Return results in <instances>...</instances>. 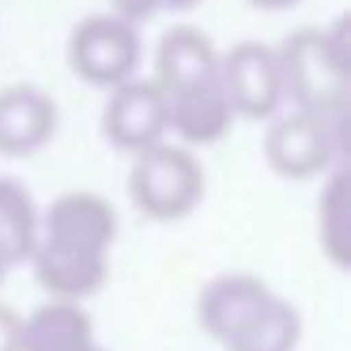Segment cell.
<instances>
[{"mask_svg": "<svg viewBox=\"0 0 351 351\" xmlns=\"http://www.w3.org/2000/svg\"><path fill=\"white\" fill-rule=\"evenodd\" d=\"M280 80L283 99L298 110H332L348 102V19L332 27H302L280 49Z\"/></svg>", "mask_w": 351, "mask_h": 351, "instance_id": "1", "label": "cell"}, {"mask_svg": "<svg viewBox=\"0 0 351 351\" xmlns=\"http://www.w3.org/2000/svg\"><path fill=\"white\" fill-rule=\"evenodd\" d=\"M348 155V102L332 110H298L268 129L265 136V159L276 174L291 182L328 170Z\"/></svg>", "mask_w": 351, "mask_h": 351, "instance_id": "2", "label": "cell"}, {"mask_svg": "<svg viewBox=\"0 0 351 351\" xmlns=\"http://www.w3.org/2000/svg\"><path fill=\"white\" fill-rule=\"evenodd\" d=\"M129 197L147 219H182L204 197V170L185 147L152 144L136 152L129 170Z\"/></svg>", "mask_w": 351, "mask_h": 351, "instance_id": "3", "label": "cell"}, {"mask_svg": "<svg viewBox=\"0 0 351 351\" xmlns=\"http://www.w3.org/2000/svg\"><path fill=\"white\" fill-rule=\"evenodd\" d=\"M69 64L80 80L95 87H117L140 69V38L136 23L121 16H91L72 31Z\"/></svg>", "mask_w": 351, "mask_h": 351, "instance_id": "4", "label": "cell"}, {"mask_svg": "<svg viewBox=\"0 0 351 351\" xmlns=\"http://www.w3.org/2000/svg\"><path fill=\"white\" fill-rule=\"evenodd\" d=\"M219 84L230 99L234 117L261 121V117H272L283 102L276 49L261 42H238L219 57Z\"/></svg>", "mask_w": 351, "mask_h": 351, "instance_id": "5", "label": "cell"}, {"mask_svg": "<svg viewBox=\"0 0 351 351\" xmlns=\"http://www.w3.org/2000/svg\"><path fill=\"white\" fill-rule=\"evenodd\" d=\"M102 132L121 152H144L167 136V95L155 80L129 76L110 87V102L102 110Z\"/></svg>", "mask_w": 351, "mask_h": 351, "instance_id": "6", "label": "cell"}, {"mask_svg": "<svg viewBox=\"0 0 351 351\" xmlns=\"http://www.w3.org/2000/svg\"><path fill=\"white\" fill-rule=\"evenodd\" d=\"M162 95H167V132H174L185 144H197V147L215 144L234 125V110H230V99L219 84V72L212 80H200V84L162 91Z\"/></svg>", "mask_w": 351, "mask_h": 351, "instance_id": "7", "label": "cell"}, {"mask_svg": "<svg viewBox=\"0 0 351 351\" xmlns=\"http://www.w3.org/2000/svg\"><path fill=\"white\" fill-rule=\"evenodd\" d=\"M42 238L76 250L106 253L117 238V215L99 193H64L42 215Z\"/></svg>", "mask_w": 351, "mask_h": 351, "instance_id": "8", "label": "cell"}, {"mask_svg": "<svg viewBox=\"0 0 351 351\" xmlns=\"http://www.w3.org/2000/svg\"><path fill=\"white\" fill-rule=\"evenodd\" d=\"M272 302V291L257 280V276H219L200 291L197 317L200 328L208 336H215L219 343H227L230 336H238L265 306Z\"/></svg>", "mask_w": 351, "mask_h": 351, "instance_id": "9", "label": "cell"}, {"mask_svg": "<svg viewBox=\"0 0 351 351\" xmlns=\"http://www.w3.org/2000/svg\"><path fill=\"white\" fill-rule=\"evenodd\" d=\"M27 261L34 265V280L53 298H69V302L95 295L106 280V253L76 250V245H61L49 238H38Z\"/></svg>", "mask_w": 351, "mask_h": 351, "instance_id": "10", "label": "cell"}, {"mask_svg": "<svg viewBox=\"0 0 351 351\" xmlns=\"http://www.w3.org/2000/svg\"><path fill=\"white\" fill-rule=\"evenodd\" d=\"M57 129V106L34 87L0 91V155H31L49 144Z\"/></svg>", "mask_w": 351, "mask_h": 351, "instance_id": "11", "label": "cell"}, {"mask_svg": "<svg viewBox=\"0 0 351 351\" xmlns=\"http://www.w3.org/2000/svg\"><path fill=\"white\" fill-rule=\"evenodd\" d=\"M219 72V53L208 42V34H200L197 27H174L159 38L155 49V84L162 91H178V87L212 80Z\"/></svg>", "mask_w": 351, "mask_h": 351, "instance_id": "12", "label": "cell"}, {"mask_svg": "<svg viewBox=\"0 0 351 351\" xmlns=\"http://www.w3.org/2000/svg\"><path fill=\"white\" fill-rule=\"evenodd\" d=\"M95 343V325L76 302L57 298L46 302L23 321V343L19 351H80Z\"/></svg>", "mask_w": 351, "mask_h": 351, "instance_id": "13", "label": "cell"}, {"mask_svg": "<svg viewBox=\"0 0 351 351\" xmlns=\"http://www.w3.org/2000/svg\"><path fill=\"white\" fill-rule=\"evenodd\" d=\"M42 238V212L34 197L16 182V178H0V245L8 250L12 265L27 261Z\"/></svg>", "mask_w": 351, "mask_h": 351, "instance_id": "14", "label": "cell"}, {"mask_svg": "<svg viewBox=\"0 0 351 351\" xmlns=\"http://www.w3.org/2000/svg\"><path fill=\"white\" fill-rule=\"evenodd\" d=\"M298 336H302L298 310L272 295V302H268L238 336H230L223 348L227 351H295Z\"/></svg>", "mask_w": 351, "mask_h": 351, "instance_id": "15", "label": "cell"}, {"mask_svg": "<svg viewBox=\"0 0 351 351\" xmlns=\"http://www.w3.org/2000/svg\"><path fill=\"white\" fill-rule=\"evenodd\" d=\"M317 238L321 250L328 253L332 265L351 261V197H348V174H332L317 200Z\"/></svg>", "mask_w": 351, "mask_h": 351, "instance_id": "16", "label": "cell"}, {"mask_svg": "<svg viewBox=\"0 0 351 351\" xmlns=\"http://www.w3.org/2000/svg\"><path fill=\"white\" fill-rule=\"evenodd\" d=\"M110 4H114V16L129 19V23H147L155 12H162L159 0H110Z\"/></svg>", "mask_w": 351, "mask_h": 351, "instance_id": "17", "label": "cell"}, {"mask_svg": "<svg viewBox=\"0 0 351 351\" xmlns=\"http://www.w3.org/2000/svg\"><path fill=\"white\" fill-rule=\"evenodd\" d=\"M19 343H23V321L8 306H0V351H19Z\"/></svg>", "mask_w": 351, "mask_h": 351, "instance_id": "18", "label": "cell"}, {"mask_svg": "<svg viewBox=\"0 0 351 351\" xmlns=\"http://www.w3.org/2000/svg\"><path fill=\"white\" fill-rule=\"evenodd\" d=\"M253 8H265V12H280V8H291L298 0H250Z\"/></svg>", "mask_w": 351, "mask_h": 351, "instance_id": "19", "label": "cell"}, {"mask_svg": "<svg viewBox=\"0 0 351 351\" xmlns=\"http://www.w3.org/2000/svg\"><path fill=\"white\" fill-rule=\"evenodd\" d=\"M193 4H200V0H159L162 12H185V8H193Z\"/></svg>", "mask_w": 351, "mask_h": 351, "instance_id": "20", "label": "cell"}, {"mask_svg": "<svg viewBox=\"0 0 351 351\" xmlns=\"http://www.w3.org/2000/svg\"><path fill=\"white\" fill-rule=\"evenodd\" d=\"M8 268H12V257H8V250L0 245V283H4V276H8Z\"/></svg>", "mask_w": 351, "mask_h": 351, "instance_id": "21", "label": "cell"}, {"mask_svg": "<svg viewBox=\"0 0 351 351\" xmlns=\"http://www.w3.org/2000/svg\"><path fill=\"white\" fill-rule=\"evenodd\" d=\"M80 351H102V348H99V343H87V348H80Z\"/></svg>", "mask_w": 351, "mask_h": 351, "instance_id": "22", "label": "cell"}]
</instances>
